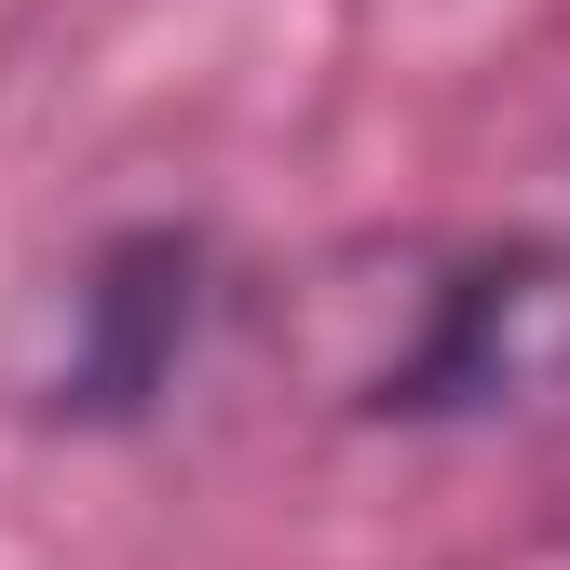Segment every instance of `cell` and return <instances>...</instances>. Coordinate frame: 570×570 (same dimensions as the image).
I'll return each instance as SVG.
<instances>
[{"mask_svg":"<svg viewBox=\"0 0 570 570\" xmlns=\"http://www.w3.org/2000/svg\"><path fill=\"white\" fill-rule=\"evenodd\" d=\"M285 353L313 407L394 435L543 407L570 381V245H340L285 299Z\"/></svg>","mask_w":570,"mask_h":570,"instance_id":"obj_1","label":"cell"},{"mask_svg":"<svg viewBox=\"0 0 570 570\" xmlns=\"http://www.w3.org/2000/svg\"><path fill=\"white\" fill-rule=\"evenodd\" d=\"M218 313H232L218 232L204 218H122L41 299V326L14 353V407L41 421V435H136V421H164L190 394Z\"/></svg>","mask_w":570,"mask_h":570,"instance_id":"obj_2","label":"cell"}]
</instances>
